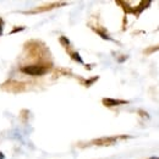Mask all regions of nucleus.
Masks as SVG:
<instances>
[{"instance_id":"nucleus-4","label":"nucleus","mask_w":159,"mask_h":159,"mask_svg":"<svg viewBox=\"0 0 159 159\" xmlns=\"http://www.w3.org/2000/svg\"><path fill=\"white\" fill-rule=\"evenodd\" d=\"M0 159H4V154H1V153H0Z\"/></svg>"},{"instance_id":"nucleus-1","label":"nucleus","mask_w":159,"mask_h":159,"mask_svg":"<svg viewBox=\"0 0 159 159\" xmlns=\"http://www.w3.org/2000/svg\"><path fill=\"white\" fill-rule=\"evenodd\" d=\"M22 72L30 75V76H42L47 72V69L39 65H30L26 67H22Z\"/></svg>"},{"instance_id":"nucleus-2","label":"nucleus","mask_w":159,"mask_h":159,"mask_svg":"<svg viewBox=\"0 0 159 159\" xmlns=\"http://www.w3.org/2000/svg\"><path fill=\"white\" fill-rule=\"evenodd\" d=\"M104 103L107 105H119V104H124L126 102H124V100H115V99H104Z\"/></svg>"},{"instance_id":"nucleus-3","label":"nucleus","mask_w":159,"mask_h":159,"mask_svg":"<svg viewBox=\"0 0 159 159\" xmlns=\"http://www.w3.org/2000/svg\"><path fill=\"white\" fill-rule=\"evenodd\" d=\"M1 32H2V21L0 20V34H1Z\"/></svg>"}]
</instances>
